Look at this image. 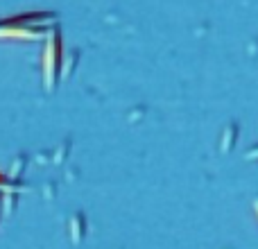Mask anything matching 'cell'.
I'll return each mask as SVG.
<instances>
[{
    "label": "cell",
    "instance_id": "cell-1",
    "mask_svg": "<svg viewBox=\"0 0 258 249\" xmlns=\"http://www.w3.org/2000/svg\"><path fill=\"white\" fill-rule=\"evenodd\" d=\"M59 64H61V39H59V32L54 30L52 34H50L48 45H45V50H43V82H45V89L48 91L54 89Z\"/></svg>",
    "mask_w": 258,
    "mask_h": 249
},
{
    "label": "cell",
    "instance_id": "cell-2",
    "mask_svg": "<svg viewBox=\"0 0 258 249\" xmlns=\"http://www.w3.org/2000/svg\"><path fill=\"white\" fill-rule=\"evenodd\" d=\"M0 186H5V179L3 177H0Z\"/></svg>",
    "mask_w": 258,
    "mask_h": 249
},
{
    "label": "cell",
    "instance_id": "cell-3",
    "mask_svg": "<svg viewBox=\"0 0 258 249\" xmlns=\"http://www.w3.org/2000/svg\"><path fill=\"white\" fill-rule=\"evenodd\" d=\"M256 209H258V200H256Z\"/></svg>",
    "mask_w": 258,
    "mask_h": 249
}]
</instances>
